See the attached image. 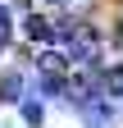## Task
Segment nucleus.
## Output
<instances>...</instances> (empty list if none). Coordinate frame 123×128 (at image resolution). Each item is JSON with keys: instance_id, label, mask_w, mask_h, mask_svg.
<instances>
[{"instance_id": "obj_6", "label": "nucleus", "mask_w": 123, "mask_h": 128, "mask_svg": "<svg viewBox=\"0 0 123 128\" xmlns=\"http://www.w3.org/2000/svg\"><path fill=\"white\" fill-rule=\"evenodd\" d=\"M0 50H5V37H0Z\"/></svg>"}, {"instance_id": "obj_5", "label": "nucleus", "mask_w": 123, "mask_h": 128, "mask_svg": "<svg viewBox=\"0 0 123 128\" xmlns=\"http://www.w3.org/2000/svg\"><path fill=\"white\" fill-rule=\"evenodd\" d=\"M9 96H18V78H5L0 82V101H9Z\"/></svg>"}, {"instance_id": "obj_4", "label": "nucleus", "mask_w": 123, "mask_h": 128, "mask_svg": "<svg viewBox=\"0 0 123 128\" xmlns=\"http://www.w3.org/2000/svg\"><path fill=\"white\" fill-rule=\"evenodd\" d=\"M23 119L37 128V124H41V105H37V101H27V105H23Z\"/></svg>"}, {"instance_id": "obj_1", "label": "nucleus", "mask_w": 123, "mask_h": 128, "mask_svg": "<svg viewBox=\"0 0 123 128\" xmlns=\"http://www.w3.org/2000/svg\"><path fill=\"white\" fill-rule=\"evenodd\" d=\"M37 69H41V78H68V55L64 50H41Z\"/></svg>"}, {"instance_id": "obj_3", "label": "nucleus", "mask_w": 123, "mask_h": 128, "mask_svg": "<svg viewBox=\"0 0 123 128\" xmlns=\"http://www.w3.org/2000/svg\"><path fill=\"white\" fill-rule=\"evenodd\" d=\"M105 92H110V96H123V64L105 69Z\"/></svg>"}, {"instance_id": "obj_2", "label": "nucleus", "mask_w": 123, "mask_h": 128, "mask_svg": "<svg viewBox=\"0 0 123 128\" xmlns=\"http://www.w3.org/2000/svg\"><path fill=\"white\" fill-rule=\"evenodd\" d=\"M23 32L32 41H55V23L46 18V14H23Z\"/></svg>"}]
</instances>
